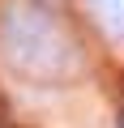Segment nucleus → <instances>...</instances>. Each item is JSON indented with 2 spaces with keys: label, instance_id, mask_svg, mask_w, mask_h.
I'll use <instances>...</instances> for the list:
<instances>
[{
  "label": "nucleus",
  "instance_id": "obj_1",
  "mask_svg": "<svg viewBox=\"0 0 124 128\" xmlns=\"http://www.w3.org/2000/svg\"><path fill=\"white\" fill-rule=\"evenodd\" d=\"M94 22L103 26V34L111 43H124V0H86Z\"/></svg>",
  "mask_w": 124,
  "mask_h": 128
},
{
  "label": "nucleus",
  "instance_id": "obj_2",
  "mask_svg": "<svg viewBox=\"0 0 124 128\" xmlns=\"http://www.w3.org/2000/svg\"><path fill=\"white\" fill-rule=\"evenodd\" d=\"M115 124H120V128H124V111H120V120H115Z\"/></svg>",
  "mask_w": 124,
  "mask_h": 128
}]
</instances>
